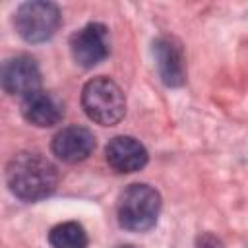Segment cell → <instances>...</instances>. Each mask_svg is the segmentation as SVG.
<instances>
[{"label":"cell","mask_w":248,"mask_h":248,"mask_svg":"<svg viewBox=\"0 0 248 248\" xmlns=\"http://www.w3.org/2000/svg\"><path fill=\"white\" fill-rule=\"evenodd\" d=\"M6 182L16 198L23 202H39L56 190L58 170L41 153L21 151L8 163Z\"/></svg>","instance_id":"6da1fadb"},{"label":"cell","mask_w":248,"mask_h":248,"mask_svg":"<svg viewBox=\"0 0 248 248\" xmlns=\"http://www.w3.org/2000/svg\"><path fill=\"white\" fill-rule=\"evenodd\" d=\"M81 107L93 122L101 126H114L126 112V99L112 79L99 76L83 85Z\"/></svg>","instance_id":"7a4b0ae2"},{"label":"cell","mask_w":248,"mask_h":248,"mask_svg":"<svg viewBox=\"0 0 248 248\" xmlns=\"http://www.w3.org/2000/svg\"><path fill=\"white\" fill-rule=\"evenodd\" d=\"M161 196L147 184H130L118 200V223L128 231H147L157 223Z\"/></svg>","instance_id":"3957f363"},{"label":"cell","mask_w":248,"mask_h":248,"mask_svg":"<svg viewBox=\"0 0 248 248\" xmlns=\"http://www.w3.org/2000/svg\"><path fill=\"white\" fill-rule=\"evenodd\" d=\"M62 16L56 4L45 0L23 2L14 17V27L27 43H43L50 39L60 27Z\"/></svg>","instance_id":"277c9868"},{"label":"cell","mask_w":248,"mask_h":248,"mask_svg":"<svg viewBox=\"0 0 248 248\" xmlns=\"http://www.w3.org/2000/svg\"><path fill=\"white\" fill-rule=\"evenodd\" d=\"M74 60L83 68H93L108 56V29L103 23H87L70 37Z\"/></svg>","instance_id":"5b68a950"},{"label":"cell","mask_w":248,"mask_h":248,"mask_svg":"<svg viewBox=\"0 0 248 248\" xmlns=\"http://www.w3.org/2000/svg\"><path fill=\"white\" fill-rule=\"evenodd\" d=\"M41 85V72L35 58L27 54H19L8 58L2 66V87L10 95L27 97L39 91Z\"/></svg>","instance_id":"8992f818"},{"label":"cell","mask_w":248,"mask_h":248,"mask_svg":"<svg viewBox=\"0 0 248 248\" xmlns=\"http://www.w3.org/2000/svg\"><path fill=\"white\" fill-rule=\"evenodd\" d=\"M153 56L165 85L178 87L186 81V62L182 46L172 37H159L153 43Z\"/></svg>","instance_id":"52a82bcc"},{"label":"cell","mask_w":248,"mask_h":248,"mask_svg":"<svg viewBox=\"0 0 248 248\" xmlns=\"http://www.w3.org/2000/svg\"><path fill=\"white\" fill-rule=\"evenodd\" d=\"M95 149V136L83 126L62 128L52 138V153L64 163H79Z\"/></svg>","instance_id":"ba28073f"},{"label":"cell","mask_w":248,"mask_h":248,"mask_svg":"<svg viewBox=\"0 0 248 248\" xmlns=\"http://www.w3.org/2000/svg\"><path fill=\"white\" fill-rule=\"evenodd\" d=\"M107 163L116 172H136L145 167L147 151L132 136H116L105 147Z\"/></svg>","instance_id":"9c48e42d"},{"label":"cell","mask_w":248,"mask_h":248,"mask_svg":"<svg viewBox=\"0 0 248 248\" xmlns=\"http://www.w3.org/2000/svg\"><path fill=\"white\" fill-rule=\"evenodd\" d=\"M21 114L27 122L39 128H50L64 116V103L48 91H35L21 99Z\"/></svg>","instance_id":"30bf717a"},{"label":"cell","mask_w":248,"mask_h":248,"mask_svg":"<svg viewBox=\"0 0 248 248\" xmlns=\"http://www.w3.org/2000/svg\"><path fill=\"white\" fill-rule=\"evenodd\" d=\"M48 242L52 248H85L87 232L76 221H66L50 229Z\"/></svg>","instance_id":"8fae6325"},{"label":"cell","mask_w":248,"mask_h":248,"mask_svg":"<svg viewBox=\"0 0 248 248\" xmlns=\"http://www.w3.org/2000/svg\"><path fill=\"white\" fill-rule=\"evenodd\" d=\"M118 248H132V246H118Z\"/></svg>","instance_id":"7c38bea8"}]
</instances>
